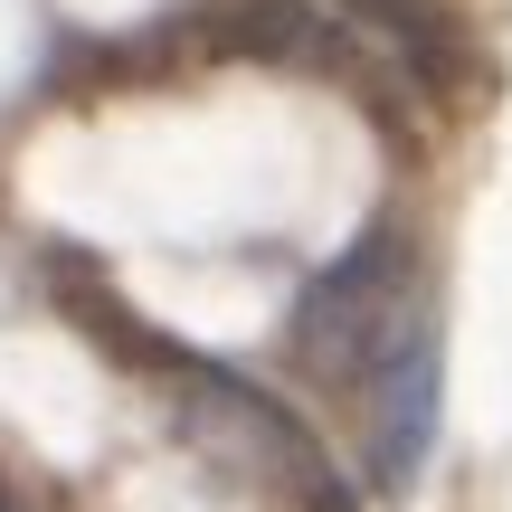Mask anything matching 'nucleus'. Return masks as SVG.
I'll return each instance as SVG.
<instances>
[{
	"label": "nucleus",
	"instance_id": "f257e3e1",
	"mask_svg": "<svg viewBox=\"0 0 512 512\" xmlns=\"http://www.w3.org/2000/svg\"><path fill=\"white\" fill-rule=\"evenodd\" d=\"M294 370L351 399L361 465L380 494H408L437 456V399H446V351L427 313V256L399 219H370L361 238L332 256L294 294Z\"/></svg>",
	"mask_w": 512,
	"mask_h": 512
},
{
	"label": "nucleus",
	"instance_id": "f03ea898",
	"mask_svg": "<svg viewBox=\"0 0 512 512\" xmlns=\"http://www.w3.org/2000/svg\"><path fill=\"white\" fill-rule=\"evenodd\" d=\"M67 313H76V323H86L124 370H143V380L162 389L171 408H181V437L200 446V456L219 465L228 484H247V494H266V503H285V512H351L342 456H332V446L313 437V427L294 418L285 399H266V389L238 380L228 361L181 351L171 332H152L143 313L124 304V294L86 285V275H67Z\"/></svg>",
	"mask_w": 512,
	"mask_h": 512
}]
</instances>
